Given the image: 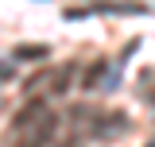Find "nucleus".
<instances>
[{
	"instance_id": "nucleus-1",
	"label": "nucleus",
	"mask_w": 155,
	"mask_h": 147,
	"mask_svg": "<svg viewBox=\"0 0 155 147\" xmlns=\"http://www.w3.org/2000/svg\"><path fill=\"white\" fill-rule=\"evenodd\" d=\"M47 116H51V112H47V101H27V105L12 116V132L23 136V132H31L39 120H47Z\"/></svg>"
},
{
	"instance_id": "nucleus-4",
	"label": "nucleus",
	"mask_w": 155,
	"mask_h": 147,
	"mask_svg": "<svg viewBox=\"0 0 155 147\" xmlns=\"http://www.w3.org/2000/svg\"><path fill=\"white\" fill-rule=\"evenodd\" d=\"M143 147H155V139H151V143H143Z\"/></svg>"
},
{
	"instance_id": "nucleus-2",
	"label": "nucleus",
	"mask_w": 155,
	"mask_h": 147,
	"mask_svg": "<svg viewBox=\"0 0 155 147\" xmlns=\"http://www.w3.org/2000/svg\"><path fill=\"white\" fill-rule=\"evenodd\" d=\"M47 47H16V62H31V58H43Z\"/></svg>"
},
{
	"instance_id": "nucleus-3",
	"label": "nucleus",
	"mask_w": 155,
	"mask_h": 147,
	"mask_svg": "<svg viewBox=\"0 0 155 147\" xmlns=\"http://www.w3.org/2000/svg\"><path fill=\"white\" fill-rule=\"evenodd\" d=\"M12 77H16V74H12V66H8V62H0V81H12Z\"/></svg>"
}]
</instances>
